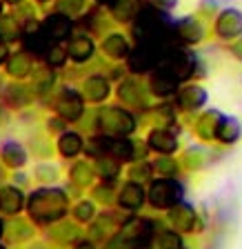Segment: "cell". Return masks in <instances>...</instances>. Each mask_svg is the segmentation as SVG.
I'll use <instances>...</instances> for the list:
<instances>
[{"label": "cell", "instance_id": "2", "mask_svg": "<svg viewBox=\"0 0 242 249\" xmlns=\"http://www.w3.org/2000/svg\"><path fill=\"white\" fill-rule=\"evenodd\" d=\"M182 198V187L178 185L171 178H162V180H156L149 189V200L154 207L160 209H169L173 205H178Z\"/></svg>", "mask_w": 242, "mask_h": 249}, {"label": "cell", "instance_id": "13", "mask_svg": "<svg viewBox=\"0 0 242 249\" xmlns=\"http://www.w3.org/2000/svg\"><path fill=\"white\" fill-rule=\"evenodd\" d=\"M149 145L160 154H171L178 147V140L169 129H154L149 134Z\"/></svg>", "mask_w": 242, "mask_h": 249}, {"label": "cell", "instance_id": "16", "mask_svg": "<svg viewBox=\"0 0 242 249\" xmlns=\"http://www.w3.org/2000/svg\"><path fill=\"white\" fill-rule=\"evenodd\" d=\"M67 52H69V56H71L76 62H85V60H89V58H91V53H93V42L89 40V38H85V36L73 38V40L69 42Z\"/></svg>", "mask_w": 242, "mask_h": 249}, {"label": "cell", "instance_id": "43", "mask_svg": "<svg viewBox=\"0 0 242 249\" xmlns=\"http://www.w3.org/2000/svg\"><path fill=\"white\" fill-rule=\"evenodd\" d=\"M200 158H202V156L198 154V151H189V154H187V165L193 167V169H198V167H202Z\"/></svg>", "mask_w": 242, "mask_h": 249}, {"label": "cell", "instance_id": "28", "mask_svg": "<svg viewBox=\"0 0 242 249\" xmlns=\"http://www.w3.org/2000/svg\"><path fill=\"white\" fill-rule=\"evenodd\" d=\"M85 149L89 151V154L93 156H103V154H109V149H111V138H107V136H98V138H91L85 145Z\"/></svg>", "mask_w": 242, "mask_h": 249}, {"label": "cell", "instance_id": "53", "mask_svg": "<svg viewBox=\"0 0 242 249\" xmlns=\"http://www.w3.org/2000/svg\"><path fill=\"white\" fill-rule=\"evenodd\" d=\"M0 180H2V174H0Z\"/></svg>", "mask_w": 242, "mask_h": 249}, {"label": "cell", "instance_id": "17", "mask_svg": "<svg viewBox=\"0 0 242 249\" xmlns=\"http://www.w3.org/2000/svg\"><path fill=\"white\" fill-rule=\"evenodd\" d=\"M85 96L89 100H93V103H100V100H104L109 96V83L98 76L89 78L87 83H85Z\"/></svg>", "mask_w": 242, "mask_h": 249}, {"label": "cell", "instance_id": "27", "mask_svg": "<svg viewBox=\"0 0 242 249\" xmlns=\"http://www.w3.org/2000/svg\"><path fill=\"white\" fill-rule=\"evenodd\" d=\"M58 147H60L62 156H76L78 151L83 149V140H80V136L78 134H62Z\"/></svg>", "mask_w": 242, "mask_h": 249}, {"label": "cell", "instance_id": "29", "mask_svg": "<svg viewBox=\"0 0 242 249\" xmlns=\"http://www.w3.org/2000/svg\"><path fill=\"white\" fill-rule=\"evenodd\" d=\"M18 38V25L11 16L0 18V40H16Z\"/></svg>", "mask_w": 242, "mask_h": 249}, {"label": "cell", "instance_id": "54", "mask_svg": "<svg viewBox=\"0 0 242 249\" xmlns=\"http://www.w3.org/2000/svg\"><path fill=\"white\" fill-rule=\"evenodd\" d=\"M0 7H2V2H0Z\"/></svg>", "mask_w": 242, "mask_h": 249}, {"label": "cell", "instance_id": "21", "mask_svg": "<svg viewBox=\"0 0 242 249\" xmlns=\"http://www.w3.org/2000/svg\"><path fill=\"white\" fill-rule=\"evenodd\" d=\"M238 136H240V124H238V120L222 118L216 129V138L220 140V142H233Z\"/></svg>", "mask_w": 242, "mask_h": 249}, {"label": "cell", "instance_id": "36", "mask_svg": "<svg viewBox=\"0 0 242 249\" xmlns=\"http://www.w3.org/2000/svg\"><path fill=\"white\" fill-rule=\"evenodd\" d=\"M93 213H96V209H93L91 202H80V205L73 209V216H76L78 220H83V223H89L93 218Z\"/></svg>", "mask_w": 242, "mask_h": 249}, {"label": "cell", "instance_id": "51", "mask_svg": "<svg viewBox=\"0 0 242 249\" xmlns=\"http://www.w3.org/2000/svg\"><path fill=\"white\" fill-rule=\"evenodd\" d=\"M7 2H9V5H20L22 0H7Z\"/></svg>", "mask_w": 242, "mask_h": 249}, {"label": "cell", "instance_id": "38", "mask_svg": "<svg viewBox=\"0 0 242 249\" xmlns=\"http://www.w3.org/2000/svg\"><path fill=\"white\" fill-rule=\"evenodd\" d=\"M53 85V73L52 71H42L40 76L36 78V89L38 91H47V89H52Z\"/></svg>", "mask_w": 242, "mask_h": 249}, {"label": "cell", "instance_id": "11", "mask_svg": "<svg viewBox=\"0 0 242 249\" xmlns=\"http://www.w3.org/2000/svg\"><path fill=\"white\" fill-rule=\"evenodd\" d=\"M118 202H120V207H124V209H138L140 205L144 202V192H142V187L138 185V182H129V185H124L122 187V192H120V198H118Z\"/></svg>", "mask_w": 242, "mask_h": 249}, {"label": "cell", "instance_id": "44", "mask_svg": "<svg viewBox=\"0 0 242 249\" xmlns=\"http://www.w3.org/2000/svg\"><path fill=\"white\" fill-rule=\"evenodd\" d=\"M38 176H45L42 180H53V178H56V169H53V167H40V169H38Z\"/></svg>", "mask_w": 242, "mask_h": 249}, {"label": "cell", "instance_id": "50", "mask_svg": "<svg viewBox=\"0 0 242 249\" xmlns=\"http://www.w3.org/2000/svg\"><path fill=\"white\" fill-rule=\"evenodd\" d=\"M76 249H93V245L91 243H80Z\"/></svg>", "mask_w": 242, "mask_h": 249}, {"label": "cell", "instance_id": "47", "mask_svg": "<svg viewBox=\"0 0 242 249\" xmlns=\"http://www.w3.org/2000/svg\"><path fill=\"white\" fill-rule=\"evenodd\" d=\"M96 196H98L100 200H104V202H107V200H109V189H107V187H104V189H103V187H100V189H96Z\"/></svg>", "mask_w": 242, "mask_h": 249}, {"label": "cell", "instance_id": "20", "mask_svg": "<svg viewBox=\"0 0 242 249\" xmlns=\"http://www.w3.org/2000/svg\"><path fill=\"white\" fill-rule=\"evenodd\" d=\"M140 9V0H114L111 11L118 20H131Z\"/></svg>", "mask_w": 242, "mask_h": 249}, {"label": "cell", "instance_id": "6", "mask_svg": "<svg viewBox=\"0 0 242 249\" xmlns=\"http://www.w3.org/2000/svg\"><path fill=\"white\" fill-rule=\"evenodd\" d=\"M216 31L222 38H236L242 34V14L236 9L222 11L216 22Z\"/></svg>", "mask_w": 242, "mask_h": 249}, {"label": "cell", "instance_id": "30", "mask_svg": "<svg viewBox=\"0 0 242 249\" xmlns=\"http://www.w3.org/2000/svg\"><path fill=\"white\" fill-rule=\"evenodd\" d=\"M96 169H98V174H100L103 178L111 180V178L118 176L120 165H118L116 160H111V158H103V156H100V160H98V165H96Z\"/></svg>", "mask_w": 242, "mask_h": 249}, {"label": "cell", "instance_id": "14", "mask_svg": "<svg viewBox=\"0 0 242 249\" xmlns=\"http://www.w3.org/2000/svg\"><path fill=\"white\" fill-rule=\"evenodd\" d=\"M205 100H207V93L200 87H196V85H189V87L180 89V93H178V105L185 109H196Z\"/></svg>", "mask_w": 242, "mask_h": 249}, {"label": "cell", "instance_id": "15", "mask_svg": "<svg viewBox=\"0 0 242 249\" xmlns=\"http://www.w3.org/2000/svg\"><path fill=\"white\" fill-rule=\"evenodd\" d=\"M22 207V194L14 187L0 189V209L5 213H18Z\"/></svg>", "mask_w": 242, "mask_h": 249}, {"label": "cell", "instance_id": "25", "mask_svg": "<svg viewBox=\"0 0 242 249\" xmlns=\"http://www.w3.org/2000/svg\"><path fill=\"white\" fill-rule=\"evenodd\" d=\"M7 71H9L11 76H16V78L27 76V73L31 71L29 56H25V53H14V56H11V60H9V65H7Z\"/></svg>", "mask_w": 242, "mask_h": 249}, {"label": "cell", "instance_id": "33", "mask_svg": "<svg viewBox=\"0 0 242 249\" xmlns=\"http://www.w3.org/2000/svg\"><path fill=\"white\" fill-rule=\"evenodd\" d=\"M158 245H160V249H182L180 236L175 231H162L158 236Z\"/></svg>", "mask_w": 242, "mask_h": 249}, {"label": "cell", "instance_id": "8", "mask_svg": "<svg viewBox=\"0 0 242 249\" xmlns=\"http://www.w3.org/2000/svg\"><path fill=\"white\" fill-rule=\"evenodd\" d=\"M71 34V18H67L65 14L49 16L45 22V36L49 40H65Z\"/></svg>", "mask_w": 242, "mask_h": 249}, {"label": "cell", "instance_id": "32", "mask_svg": "<svg viewBox=\"0 0 242 249\" xmlns=\"http://www.w3.org/2000/svg\"><path fill=\"white\" fill-rule=\"evenodd\" d=\"M9 100L14 105H27L29 103V98H31V93H29V89L27 87H22V85H11L9 87Z\"/></svg>", "mask_w": 242, "mask_h": 249}, {"label": "cell", "instance_id": "23", "mask_svg": "<svg viewBox=\"0 0 242 249\" xmlns=\"http://www.w3.org/2000/svg\"><path fill=\"white\" fill-rule=\"evenodd\" d=\"M222 116L218 114V111H209V114H205L200 118V124H198V131H200V136L205 140L209 138H216V129H218V124H220Z\"/></svg>", "mask_w": 242, "mask_h": 249}, {"label": "cell", "instance_id": "3", "mask_svg": "<svg viewBox=\"0 0 242 249\" xmlns=\"http://www.w3.org/2000/svg\"><path fill=\"white\" fill-rule=\"evenodd\" d=\"M167 45H154V42H138V47L134 49V53H127L129 56V67L134 71L142 73L149 71L156 62L160 60L162 52H165Z\"/></svg>", "mask_w": 242, "mask_h": 249}, {"label": "cell", "instance_id": "22", "mask_svg": "<svg viewBox=\"0 0 242 249\" xmlns=\"http://www.w3.org/2000/svg\"><path fill=\"white\" fill-rule=\"evenodd\" d=\"M118 93L127 105H144V96L140 91V85L134 83V80H127V83L120 85Z\"/></svg>", "mask_w": 242, "mask_h": 249}, {"label": "cell", "instance_id": "31", "mask_svg": "<svg viewBox=\"0 0 242 249\" xmlns=\"http://www.w3.org/2000/svg\"><path fill=\"white\" fill-rule=\"evenodd\" d=\"M91 176H93V169L89 165H85V162H78V165H73L71 178L78 182V185H87V182L91 180Z\"/></svg>", "mask_w": 242, "mask_h": 249}, {"label": "cell", "instance_id": "7", "mask_svg": "<svg viewBox=\"0 0 242 249\" xmlns=\"http://www.w3.org/2000/svg\"><path fill=\"white\" fill-rule=\"evenodd\" d=\"M83 98L76 91H65L58 100V114L65 120H78L83 116Z\"/></svg>", "mask_w": 242, "mask_h": 249}, {"label": "cell", "instance_id": "55", "mask_svg": "<svg viewBox=\"0 0 242 249\" xmlns=\"http://www.w3.org/2000/svg\"><path fill=\"white\" fill-rule=\"evenodd\" d=\"M0 249H5V247H0Z\"/></svg>", "mask_w": 242, "mask_h": 249}, {"label": "cell", "instance_id": "52", "mask_svg": "<svg viewBox=\"0 0 242 249\" xmlns=\"http://www.w3.org/2000/svg\"><path fill=\"white\" fill-rule=\"evenodd\" d=\"M2 233H5V225L0 223V236H2Z\"/></svg>", "mask_w": 242, "mask_h": 249}, {"label": "cell", "instance_id": "18", "mask_svg": "<svg viewBox=\"0 0 242 249\" xmlns=\"http://www.w3.org/2000/svg\"><path fill=\"white\" fill-rule=\"evenodd\" d=\"M78 236H80V231H78V227L71 223L56 225V227L52 229V238L56 240L58 245H71L78 240Z\"/></svg>", "mask_w": 242, "mask_h": 249}, {"label": "cell", "instance_id": "35", "mask_svg": "<svg viewBox=\"0 0 242 249\" xmlns=\"http://www.w3.org/2000/svg\"><path fill=\"white\" fill-rule=\"evenodd\" d=\"M60 11L67 16H78L85 9V0H60Z\"/></svg>", "mask_w": 242, "mask_h": 249}, {"label": "cell", "instance_id": "10", "mask_svg": "<svg viewBox=\"0 0 242 249\" xmlns=\"http://www.w3.org/2000/svg\"><path fill=\"white\" fill-rule=\"evenodd\" d=\"M173 31L182 42H198L202 38V27L196 18H182L180 22L173 25Z\"/></svg>", "mask_w": 242, "mask_h": 249}, {"label": "cell", "instance_id": "42", "mask_svg": "<svg viewBox=\"0 0 242 249\" xmlns=\"http://www.w3.org/2000/svg\"><path fill=\"white\" fill-rule=\"evenodd\" d=\"M109 225H111V220H109V218H104V223H103V220H100L98 225H93V227H91V233H93V238H100V236H103V233H107Z\"/></svg>", "mask_w": 242, "mask_h": 249}, {"label": "cell", "instance_id": "37", "mask_svg": "<svg viewBox=\"0 0 242 249\" xmlns=\"http://www.w3.org/2000/svg\"><path fill=\"white\" fill-rule=\"evenodd\" d=\"M154 169L158 171V174H162V176H171V178H173V174H175V162L171 160V158H160V160H156Z\"/></svg>", "mask_w": 242, "mask_h": 249}, {"label": "cell", "instance_id": "12", "mask_svg": "<svg viewBox=\"0 0 242 249\" xmlns=\"http://www.w3.org/2000/svg\"><path fill=\"white\" fill-rule=\"evenodd\" d=\"M169 218L175 231H191L193 229V209L189 205H173Z\"/></svg>", "mask_w": 242, "mask_h": 249}, {"label": "cell", "instance_id": "48", "mask_svg": "<svg viewBox=\"0 0 242 249\" xmlns=\"http://www.w3.org/2000/svg\"><path fill=\"white\" fill-rule=\"evenodd\" d=\"M5 58H7V47H5V42L0 40V62L5 60Z\"/></svg>", "mask_w": 242, "mask_h": 249}, {"label": "cell", "instance_id": "46", "mask_svg": "<svg viewBox=\"0 0 242 249\" xmlns=\"http://www.w3.org/2000/svg\"><path fill=\"white\" fill-rule=\"evenodd\" d=\"M231 52L236 53V56H238V58H240V60H242V38H240V40H238V42H233Z\"/></svg>", "mask_w": 242, "mask_h": 249}, {"label": "cell", "instance_id": "19", "mask_svg": "<svg viewBox=\"0 0 242 249\" xmlns=\"http://www.w3.org/2000/svg\"><path fill=\"white\" fill-rule=\"evenodd\" d=\"M103 49H104V53L111 58H124L129 53V45L120 34H111V36L103 42Z\"/></svg>", "mask_w": 242, "mask_h": 249}, {"label": "cell", "instance_id": "34", "mask_svg": "<svg viewBox=\"0 0 242 249\" xmlns=\"http://www.w3.org/2000/svg\"><path fill=\"white\" fill-rule=\"evenodd\" d=\"M31 236V227L25 220H14L11 225V240H27Z\"/></svg>", "mask_w": 242, "mask_h": 249}, {"label": "cell", "instance_id": "9", "mask_svg": "<svg viewBox=\"0 0 242 249\" xmlns=\"http://www.w3.org/2000/svg\"><path fill=\"white\" fill-rule=\"evenodd\" d=\"M178 83H180V80L162 67L151 76V91H154L156 96H171V93L178 89Z\"/></svg>", "mask_w": 242, "mask_h": 249}, {"label": "cell", "instance_id": "26", "mask_svg": "<svg viewBox=\"0 0 242 249\" xmlns=\"http://www.w3.org/2000/svg\"><path fill=\"white\" fill-rule=\"evenodd\" d=\"M109 154H114L118 160H131L136 156V145L131 140H124V138H118V140H111V149Z\"/></svg>", "mask_w": 242, "mask_h": 249}, {"label": "cell", "instance_id": "1", "mask_svg": "<svg viewBox=\"0 0 242 249\" xmlns=\"http://www.w3.org/2000/svg\"><path fill=\"white\" fill-rule=\"evenodd\" d=\"M65 212H67V196L60 189H40L29 200V213L40 223L60 220Z\"/></svg>", "mask_w": 242, "mask_h": 249}, {"label": "cell", "instance_id": "45", "mask_svg": "<svg viewBox=\"0 0 242 249\" xmlns=\"http://www.w3.org/2000/svg\"><path fill=\"white\" fill-rule=\"evenodd\" d=\"M158 7H162V9H171V7H175V2L178 0H154Z\"/></svg>", "mask_w": 242, "mask_h": 249}, {"label": "cell", "instance_id": "4", "mask_svg": "<svg viewBox=\"0 0 242 249\" xmlns=\"http://www.w3.org/2000/svg\"><path fill=\"white\" fill-rule=\"evenodd\" d=\"M100 127L109 134H116V136H127L134 131V116L127 114L124 109L118 107H109L104 109L100 114Z\"/></svg>", "mask_w": 242, "mask_h": 249}, {"label": "cell", "instance_id": "41", "mask_svg": "<svg viewBox=\"0 0 242 249\" xmlns=\"http://www.w3.org/2000/svg\"><path fill=\"white\" fill-rule=\"evenodd\" d=\"M107 249H138V247H136L134 243H129L127 238H122V236L118 233V236H114V240L107 245Z\"/></svg>", "mask_w": 242, "mask_h": 249}, {"label": "cell", "instance_id": "49", "mask_svg": "<svg viewBox=\"0 0 242 249\" xmlns=\"http://www.w3.org/2000/svg\"><path fill=\"white\" fill-rule=\"evenodd\" d=\"M96 2H98V5H103V7H111V5H114V0H96Z\"/></svg>", "mask_w": 242, "mask_h": 249}, {"label": "cell", "instance_id": "5", "mask_svg": "<svg viewBox=\"0 0 242 249\" xmlns=\"http://www.w3.org/2000/svg\"><path fill=\"white\" fill-rule=\"evenodd\" d=\"M154 223L144 220V218H129L127 223L122 225V231L120 236L127 238L129 243H134L138 249L147 247V245L154 240Z\"/></svg>", "mask_w": 242, "mask_h": 249}, {"label": "cell", "instance_id": "24", "mask_svg": "<svg viewBox=\"0 0 242 249\" xmlns=\"http://www.w3.org/2000/svg\"><path fill=\"white\" fill-rule=\"evenodd\" d=\"M2 160H5L7 165H11V167L25 165V160H27L25 149H22L18 142H7V145L2 147Z\"/></svg>", "mask_w": 242, "mask_h": 249}, {"label": "cell", "instance_id": "39", "mask_svg": "<svg viewBox=\"0 0 242 249\" xmlns=\"http://www.w3.org/2000/svg\"><path fill=\"white\" fill-rule=\"evenodd\" d=\"M65 58H67V52H62V49H58V47H52L49 52H47V60H49V65H62L65 62Z\"/></svg>", "mask_w": 242, "mask_h": 249}, {"label": "cell", "instance_id": "40", "mask_svg": "<svg viewBox=\"0 0 242 249\" xmlns=\"http://www.w3.org/2000/svg\"><path fill=\"white\" fill-rule=\"evenodd\" d=\"M149 174H151V167L144 165V162H140V165L131 167V171H129V176L134 178V180H142V178H149Z\"/></svg>", "mask_w": 242, "mask_h": 249}]
</instances>
